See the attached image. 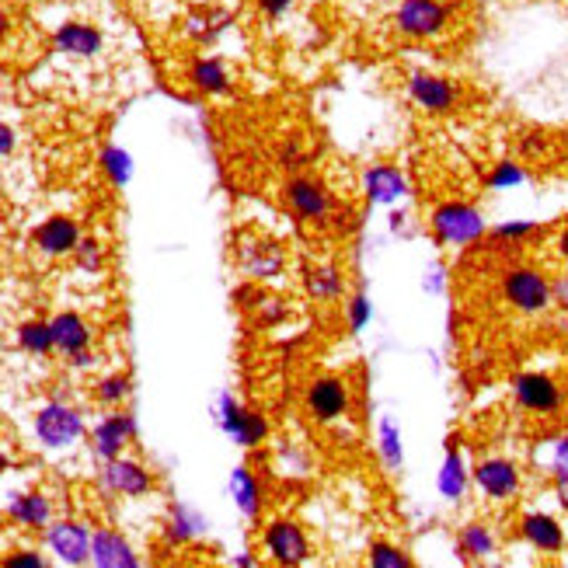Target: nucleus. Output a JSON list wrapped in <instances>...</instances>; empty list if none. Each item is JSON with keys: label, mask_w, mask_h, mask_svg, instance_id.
Masks as SVG:
<instances>
[{"label": "nucleus", "mask_w": 568, "mask_h": 568, "mask_svg": "<svg viewBox=\"0 0 568 568\" xmlns=\"http://www.w3.org/2000/svg\"><path fill=\"white\" fill-rule=\"evenodd\" d=\"M213 415H216L220 433H224L234 443V447H241V450H258L262 443L268 439V418L258 408L237 402L231 390H224L216 398V412Z\"/></svg>", "instance_id": "nucleus-11"}, {"label": "nucleus", "mask_w": 568, "mask_h": 568, "mask_svg": "<svg viewBox=\"0 0 568 568\" xmlns=\"http://www.w3.org/2000/svg\"><path fill=\"white\" fill-rule=\"evenodd\" d=\"M304 293L317 304H335L345 296V273L342 265L332 262V258H321V262H311L304 268Z\"/></svg>", "instance_id": "nucleus-27"}, {"label": "nucleus", "mask_w": 568, "mask_h": 568, "mask_svg": "<svg viewBox=\"0 0 568 568\" xmlns=\"http://www.w3.org/2000/svg\"><path fill=\"white\" fill-rule=\"evenodd\" d=\"M426 224L436 237L439 248H450V252H464V248H475L488 237V220L485 213L467 203V200H443L429 210Z\"/></svg>", "instance_id": "nucleus-3"}, {"label": "nucleus", "mask_w": 568, "mask_h": 568, "mask_svg": "<svg viewBox=\"0 0 568 568\" xmlns=\"http://www.w3.org/2000/svg\"><path fill=\"white\" fill-rule=\"evenodd\" d=\"M471 485L488 506H509L524 491V467L506 454H485L471 467Z\"/></svg>", "instance_id": "nucleus-10"}, {"label": "nucleus", "mask_w": 568, "mask_h": 568, "mask_svg": "<svg viewBox=\"0 0 568 568\" xmlns=\"http://www.w3.org/2000/svg\"><path fill=\"white\" fill-rule=\"evenodd\" d=\"M8 471H11V454L4 443H0V475H8Z\"/></svg>", "instance_id": "nucleus-53"}, {"label": "nucleus", "mask_w": 568, "mask_h": 568, "mask_svg": "<svg viewBox=\"0 0 568 568\" xmlns=\"http://www.w3.org/2000/svg\"><path fill=\"white\" fill-rule=\"evenodd\" d=\"M234 301H237V307H241L244 314H248V317L255 321V328H258V332L280 328V325H286V321H290V304L283 301V296L268 293L265 283H255V280H252V283L237 286Z\"/></svg>", "instance_id": "nucleus-18"}, {"label": "nucleus", "mask_w": 568, "mask_h": 568, "mask_svg": "<svg viewBox=\"0 0 568 568\" xmlns=\"http://www.w3.org/2000/svg\"><path fill=\"white\" fill-rule=\"evenodd\" d=\"M53 49L60 57L67 60H98L102 57V49H105V36L98 24L91 21H81V18H70L63 24H57V32H53Z\"/></svg>", "instance_id": "nucleus-19"}, {"label": "nucleus", "mask_w": 568, "mask_h": 568, "mask_svg": "<svg viewBox=\"0 0 568 568\" xmlns=\"http://www.w3.org/2000/svg\"><path fill=\"white\" fill-rule=\"evenodd\" d=\"M84 231H81V220L70 216V213H53L45 216L42 224L32 231V248L42 255V258H70L73 248L81 244Z\"/></svg>", "instance_id": "nucleus-17"}, {"label": "nucleus", "mask_w": 568, "mask_h": 568, "mask_svg": "<svg viewBox=\"0 0 568 568\" xmlns=\"http://www.w3.org/2000/svg\"><path fill=\"white\" fill-rule=\"evenodd\" d=\"M237 265L255 283H276L286 276V248L265 234H241L237 237Z\"/></svg>", "instance_id": "nucleus-13"}, {"label": "nucleus", "mask_w": 568, "mask_h": 568, "mask_svg": "<svg viewBox=\"0 0 568 568\" xmlns=\"http://www.w3.org/2000/svg\"><path fill=\"white\" fill-rule=\"evenodd\" d=\"M555 499H558V509L565 513V520H568V478L555 481Z\"/></svg>", "instance_id": "nucleus-49"}, {"label": "nucleus", "mask_w": 568, "mask_h": 568, "mask_svg": "<svg viewBox=\"0 0 568 568\" xmlns=\"http://www.w3.org/2000/svg\"><path fill=\"white\" fill-rule=\"evenodd\" d=\"M18 345L29 356H53L57 353V342H53V325L45 317H29L21 321L18 332H14Z\"/></svg>", "instance_id": "nucleus-34"}, {"label": "nucleus", "mask_w": 568, "mask_h": 568, "mask_svg": "<svg viewBox=\"0 0 568 568\" xmlns=\"http://www.w3.org/2000/svg\"><path fill=\"white\" fill-rule=\"evenodd\" d=\"M436 491L447 503H464V496L471 491V464H467L457 436L447 439V454H443V464L436 471Z\"/></svg>", "instance_id": "nucleus-25"}, {"label": "nucleus", "mask_w": 568, "mask_h": 568, "mask_svg": "<svg viewBox=\"0 0 568 568\" xmlns=\"http://www.w3.org/2000/svg\"><path fill=\"white\" fill-rule=\"evenodd\" d=\"M88 429L91 426L84 418V408L70 405L67 398H49L32 415V436H36L39 447L49 450V454L73 450L81 439H88Z\"/></svg>", "instance_id": "nucleus-4"}, {"label": "nucleus", "mask_w": 568, "mask_h": 568, "mask_svg": "<svg viewBox=\"0 0 568 568\" xmlns=\"http://www.w3.org/2000/svg\"><path fill=\"white\" fill-rule=\"evenodd\" d=\"M136 439V415L126 408H105V415L88 429V450L98 464L122 457Z\"/></svg>", "instance_id": "nucleus-14"}, {"label": "nucleus", "mask_w": 568, "mask_h": 568, "mask_svg": "<svg viewBox=\"0 0 568 568\" xmlns=\"http://www.w3.org/2000/svg\"><path fill=\"white\" fill-rule=\"evenodd\" d=\"M426 290H429V293H439V290H443V268H439V265H433V268H429Z\"/></svg>", "instance_id": "nucleus-51"}, {"label": "nucleus", "mask_w": 568, "mask_h": 568, "mask_svg": "<svg viewBox=\"0 0 568 568\" xmlns=\"http://www.w3.org/2000/svg\"><path fill=\"white\" fill-rule=\"evenodd\" d=\"M227 24H231V14L227 11H192L189 18H185V36L189 39H195V42H213V39H220L227 32Z\"/></svg>", "instance_id": "nucleus-35"}, {"label": "nucleus", "mask_w": 568, "mask_h": 568, "mask_svg": "<svg viewBox=\"0 0 568 568\" xmlns=\"http://www.w3.org/2000/svg\"><path fill=\"white\" fill-rule=\"evenodd\" d=\"M227 496L234 503V509L244 516V520H258L262 509H265V491L262 481L255 478V471L248 464H237L231 478H227Z\"/></svg>", "instance_id": "nucleus-28"}, {"label": "nucleus", "mask_w": 568, "mask_h": 568, "mask_svg": "<svg viewBox=\"0 0 568 568\" xmlns=\"http://www.w3.org/2000/svg\"><path fill=\"white\" fill-rule=\"evenodd\" d=\"M369 321H374V304H369V296L363 290L345 296V328H349L353 335H359L369 328Z\"/></svg>", "instance_id": "nucleus-39"}, {"label": "nucleus", "mask_w": 568, "mask_h": 568, "mask_svg": "<svg viewBox=\"0 0 568 568\" xmlns=\"http://www.w3.org/2000/svg\"><path fill=\"white\" fill-rule=\"evenodd\" d=\"M98 168H102V175L109 179L112 189H126L136 175V161L133 154L126 151V146L119 143H105L102 154H98Z\"/></svg>", "instance_id": "nucleus-31"}, {"label": "nucleus", "mask_w": 568, "mask_h": 568, "mask_svg": "<svg viewBox=\"0 0 568 568\" xmlns=\"http://www.w3.org/2000/svg\"><path fill=\"white\" fill-rule=\"evenodd\" d=\"M460 0H398L390 29L408 42H439L457 32Z\"/></svg>", "instance_id": "nucleus-2"}, {"label": "nucleus", "mask_w": 568, "mask_h": 568, "mask_svg": "<svg viewBox=\"0 0 568 568\" xmlns=\"http://www.w3.org/2000/svg\"><path fill=\"white\" fill-rule=\"evenodd\" d=\"M293 8H296V0H255V11L265 21H283Z\"/></svg>", "instance_id": "nucleus-44"}, {"label": "nucleus", "mask_w": 568, "mask_h": 568, "mask_svg": "<svg viewBox=\"0 0 568 568\" xmlns=\"http://www.w3.org/2000/svg\"><path fill=\"white\" fill-rule=\"evenodd\" d=\"M551 248H555V258L561 262V268H568V220L555 231V241H551Z\"/></svg>", "instance_id": "nucleus-46"}, {"label": "nucleus", "mask_w": 568, "mask_h": 568, "mask_svg": "<svg viewBox=\"0 0 568 568\" xmlns=\"http://www.w3.org/2000/svg\"><path fill=\"white\" fill-rule=\"evenodd\" d=\"M11 32H14V18H11V11H8V8H0V42H4Z\"/></svg>", "instance_id": "nucleus-50"}, {"label": "nucleus", "mask_w": 568, "mask_h": 568, "mask_svg": "<svg viewBox=\"0 0 568 568\" xmlns=\"http://www.w3.org/2000/svg\"><path fill=\"white\" fill-rule=\"evenodd\" d=\"M363 561L369 568H412L415 565V558L402 545H394V540H374V545L366 548Z\"/></svg>", "instance_id": "nucleus-38"}, {"label": "nucleus", "mask_w": 568, "mask_h": 568, "mask_svg": "<svg viewBox=\"0 0 568 568\" xmlns=\"http://www.w3.org/2000/svg\"><path fill=\"white\" fill-rule=\"evenodd\" d=\"M545 471L551 481L558 478H568V429L555 433L548 439V457H545Z\"/></svg>", "instance_id": "nucleus-41"}, {"label": "nucleus", "mask_w": 568, "mask_h": 568, "mask_svg": "<svg viewBox=\"0 0 568 568\" xmlns=\"http://www.w3.org/2000/svg\"><path fill=\"white\" fill-rule=\"evenodd\" d=\"M283 203L293 216L307 220L314 227H332L335 220H349L342 213V203L338 195L314 175H304V171H296V175H286L283 182Z\"/></svg>", "instance_id": "nucleus-6"}, {"label": "nucleus", "mask_w": 568, "mask_h": 568, "mask_svg": "<svg viewBox=\"0 0 568 568\" xmlns=\"http://www.w3.org/2000/svg\"><path fill=\"white\" fill-rule=\"evenodd\" d=\"M551 154V140L545 133H527L520 136V158L524 161H545Z\"/></svg>", "instance_id": "nucleus-43"}, {"label": "nucleus", "mask_w": 568, "mask_h": 568, "mask_svg": "<svg viewBox=\"0 0 568 568\" xmlns=\"http://www.w3.org/2000/svg\"><path fill=\"white\" fill-rule=\"evenodd\" d=\"M0 565H4V568H45L49 558L39 548H14V551H8L4 558H0Z\"/></svg>", "instance_id": "nucleus-42"}, {"label": "nucleus", "mask_w": 568, "mask_h": 568, "mask_svg": "<svg viewBox=\"0 0 568 568\" xmlns=\"http://www.w3.org/2000/svg\"><path fill=\"white\" fill-rule=\"evenodd\" d=\"M206 534H210V520L195 506H189V503H171L168 506L164 524H161V540L171 551L192 548L195 540H203Z\"/></svg>", "instance_id": "nucleus-22"}, {"label": "nucleus", "mask_w": 568, "mask_h": 568, "mask_svg": "<svg viewBox=\"0 0 568 568\" xmlns=\"http://www.w3.org/2000/svg\"><path fill=\"white\" fill-rule=\"evenodd\" d=\"M485 4H488V0H485Z\"/></svg>", "instance_id": "nucleus-54"}, {"label": "nucleus", "mask_w": 568, "mask_h": 568, "mask_svg": "<svg viewBox=\"0 0 568 568\" xmlns=\"http://www.w3.org/2000/svg\"><path fill=\"white\" fill-rule=\"evenodd\" d=\"M4 516L29 534H42L49 524L57 520V506H53V496L42 488H24V491H14L4 506Z\"/></svg>", "instance_id": "nucleus-20"}, {"label": "nucleus", "mask_w": 568, "mask_h": 568, "mask_svg": "<svg viewBox=\"0 0 568 568\" xmlns=\"http://www.w3.org/2000/svg\"><path fill=\"white\" fill-rule=\"evenodd\" d=\"M499 301L516 317L537 321L555 311V280L534 262H513L499 273Z\"/></svg>", "instance_id": "nucleus-1"}, {"label": "nucleus", "mask_w": 568, "mask_h": 568, "mask_svg": "<svg viewBox=\"0 0 568 568\" xmlns=\"http://www.w3.org/2000/svg\"><path fill=\"white\" fill-rule=\"evenodd\" d=\"M91 565L94 568H140L143 558L133 540L115 527H94L91 534Z\"/></svg>", "instance_id": "nucleus-24"}, {"label": "nucleus", "mask_w": 568, "mask_h": 568, "mask_svg": "<svg viewBox=\"0 0 568 568\" xmlns=\"http://www.w3.org/2000/svg\"><path fill=\"white\" fill-rule=\"evenodd\" d=\"M231 565H234V568H255V565H258V558H255L252 551H241V555H234V558H231Z\"/></svg>", "instance_id": "nucleus-52"}, {"label": "nucleus", "mask_w": 568, "mask_h": 568, "mask_svg": "<svg viewBox=\"0 0 568 568\" xmlns=\"http://www.w3.org/2000/svg\"><path fill=\"white\" fill-rule=\"evenodd\" d=\"M353 384L342 374H314L304 387V415L321 429H338L353 418Z\"/></svg>", "instance_id": "nucleus-5"}, {"label": "nucleus", "mask_w": 568, "mask_h": 568, "mask_svg": "<svg viewBox=\"0 0 568 568\" xmlns=\"http://www.w3.org/2000/svg\"><path fill=\"white\" fill-rule=\"evenodd\" d=\"M405 94L418 112L433 119L457 115L464 105V88L454 78H447V73H436V70H408Z\"/></svg>", "instance_id": "nucleus-9"}, {"label": "nucleus", "mask_w": 568, "mask_h": 568, "mask_svg": "<svg viewBox=\"0 0 568 568\" xmlns=\"http://www.w3.org/2000/svg\"><path fill=\"white\" fill-rule=\"evenodd\" d=\"M540 234H545V227L537 224V220H506V224H496L488 227V241L499 244V252H520L527 248V244H534Z\"/></svg>", "instance_id": "nucleus-30"}, {"label": "nucleus", "mask_w": 568, "mask_h": 568, "mask_svg": "<svg viewBox=\"0 0 568 568\" xmlns=\"http://www.w3.org/2000/svg\"><path fill=\"white\" fill-rule=\"evenodd\" d=\"M258 555L280 568H296L314 558V540L307 527L293 516H273L258 527Z\"/></svg>", "instance_id": "nucleus-8"}, {"label": "nucleus", "mask_w": 568, "mask_h": 568, "mask_svg": "<svg viewBox=\"0 0 568 568\" xmlns=\"http://www.w3.org/2000/svg\"><path fill=\"white\" fill-rule=\"evenodd\" d=\"M457 555H460V561H471V565L491 561L499 555V534L491 530L485 520L464 524L457 530Z\"/></svg>", "instance_id": "nucleus-29"}, {"label": "nucleus", "mask_w": 568, "mask_h": 568, "mask_svg": "<svg viewBox=\"0 0 568 568\" xmlns=\"http://www.w3.org/2000/svg\"><path fill=\"white\" fill-rule=\"evenodd\" d=\"M18 151V133L14 126H8L4 119H0V158H11Z\"/></svg>", "instance_id": "nucleus-45"}, {"label": "nucleus", "mask_w": 568, "mask_h": 568, "mask_svg": "<svg viewBox=\"0 0 568 568\" xmlns=\"http://www.w3.org/2000/svg\"><path fill=\"white\" fill-rule=\"evenodd\" d=\"M530 182V171L524 161H516V158H503L488 168V175H485V189L488 192H509V189H520Z\"/></svg>", "instance_id": "nucleus-36"}, {"label": "nucleus", "mask_w": 568, "mask_h": 568, "mask_svg": "<svg viewBox=\"0 0 568 568\" xmlns=\"http://www.w3.org/2000/svg\"><path fill=\"white\" fill-rule=\"evenodd\" d=\"M73 268L84 276H102L105 273V262H109V252H105V241L98 237H81V244L73 248Z\"/></svg>", "instance_id": "nucleus-37"}, {"label": "nucleus", "mask_w": 568, "mask_h": 568, "mask_svg": "<svg viewBox=\"0 0 568 568\" xmlns=\"http://www.w3.org/2000/svg\"><path fill=\"white\" fill-rule=\"evenodd\" d=\"M307 161H311V154H307V143H304V136H286L283 143H280V151H276V164L286 171V175H296V171H304L307 168Z\"/></svg>", "instance_id": "nucleus-40"}, {"label": "nucleus", "mask_w": 568, "mask_h": 568, "mask_svg": "<svg viewBox=\"0 0 568 568\" xmlns=\"http://www.w3.org/2000/svg\"><path fill=\"white\" fill-rule=\"evenodd\" d=\"M555 311L568 317V268L561 276H555Z\"/></svg>", "instance_id": "nucleus-47"}, {"label": "nucleus", "mask_w": 568, "mask_h": 568, "mask_svg": "<svg viewBox=\"0 0 568 568\" xmlns=\"http://www.w3.org/2000/svg\"><path fill=\"white\" fill-rule=\"evenodd\" d=\"M98 485H102L109 496H119V499H146L158 488L151 467L136 457H130V454L105 460L102 471H98Z\"/></svg>", "instance_id": "nucleus-15"}, {"label": "nucleus", "mask_w": 568, "mask_h": 568, "mask_svg": "<svg viewBox=\"0 0 568 568\" xmlns=\"http://www.w3.org/2000/svg\"><path fill=\"white\" fill-rule=\"evenodd\" d=\"M185 84L203 98H227L237 88L234 70L220 57H192L185 67Z\"/></svg>", "instance_id": "nucleus-23"}, {"label": "nucleus", "mask_w": 568, "mask_h": 568, "mask_svg": "<svg viewBox=\"0 0 568 568\" xmlns=\"http://www.w3.org/2000/svg\"><path fill=\"white\" fill-rule=\"evenodd\" d=\"M91 534H94V527L88 520H78V516H57V520L42 530V545L49 555H53L57 565L81 568V565H91Z\"/></svg>", "instance_id": "nucleus-12"}, {"label": "nucleus", "mask_w": 568, "mask_h": 568, "mask_svg": "<svg viewBox=\"0 0 568 568\" xmlns=\"http://www.w3.org/2000/svg\"><path fill=\"white\" fill-rule=\"evenodd\" d=\"M363 195L369 206H398L412 195V185L405 179V171L398 164H369L363 171Z\"/></svg>", "instance_id": "nucleus-21"}, {"label": "nucleus", "mask_w": 568, "mask_h": 568, "mask_svg": "<svg viewBox=\"0 0 568 568\" xmlns=\"http://www.w3.org/2000/svg\"><path fill=\"white\" fill-rule=\"evenodd\" d=\"M513 405L530 418H558L568 408V384L545 369H524L509 381Z\"/></svg>", "instance_id": "nucleus-7"}, {"label": "nucleus", "mask_w": 568, "mask_h": 568, "mask_svg": "<svg viewBox=\"0 0 568 568\" xmlns=\"http://www.w3.org/2000/svg\"><path fill=\"white\" fill-rule=\"evenodd\" d=\"M49 325H53V342H57V353L67 359V356H78L84 349L94 345V328L91 321L78 311H60L49 317Z\"/></svg>", "instance_id": "nucleus-26"}, {"label": "nucleus", "mask_w": 568, "mask_h": 568, "mask_svg": "<svg viewBox=\"0 0 568 568\" xmlns=\"http://www.w3.org/2000/svg\"><path fill=\"white\" fill-rule=\"evenodd\" d=\"M377 457L390 475H398L405 467V443H402V426L390 415L377 423Z\"/></svg>", "instance_id": "nucleus-33"}, {"label": "nucleus", "mask_w": 568, "mask_h": 568, "mask_svg": "<svg viewBox=\"0 0 568 568\" xmlns=\"http://www.w3.org/2000/svg\"><path fill=\"white\" fill-rule=\"evenodd\" d=\"M91 398L102 408H122L133 398V377L122 374V369H112V374H102L91 384Z\"/></svg>", "instance_id": "nucleus-32"}, {"label": "nucleus", "mask_w": 568, "mask_h": 568, "mask_svg": "<svg viewBox=\"0 0 568 568\" xmlns=\"http://www.w3.org/2000/svg\"><path fill=\"white\" fill-rule=\"evenodd\" d=\"M516 534H520L537 555L558 558L568 548V527L548 509H524L516 516Z\"/></svg>", "instance_id": "nucleus-16"}, {"label": "nucleus", "mask_w": 568, "mask_h": 568, "mask_svg": "<svg viewBox=\"0 0 568 568\" xmlns=\"http://www.w3.org/2000/svg\"><path fill=\"white\" fill-rule=\"evenodd\" d=\"M94 363H98V356H94L91 349H84V353H78V356H67V366H70V369H94Z\"/></svg>", "instance_id": "nucleus-48"}]
</instances>
